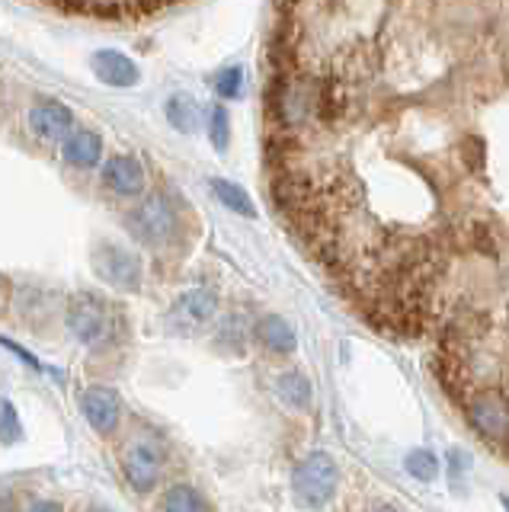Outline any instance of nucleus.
I'll return each instance as SVG.
<instances>
[{"mask_svg": "<svg viewBox=\"0 0 509 512\" xmlns=\"http://www.w3.org/2000/svg\"><path fill=\"white\" fill-rule=\"evenodd\" d=\"M122 228L135 244L148 250H164L183 234V215L177 202L170 199V192L154 189L122 215Z\"/></svg>", "mask_w": 509, "mask_h": 512, "instance_id": "obj_1", "label": "nucleus"}, {"mask_svg": "<svg viewBox=\"0 0 509 512\" xmlns=\"http://www.w3.org/2000/svg\"><path fill=\"white\" fill-rule=\"evenodd\" d=\"M65 324H68L74 340L87 349H93V352L113 349L119 343V333H122L119 311L103 295H93V292H77L74 298H68Z\"/></svg>", "mask_w": 509, "mask_h": 512, "instance_id": "obj_2", "label": "nucleus"}, {"mask_svg": "<svg viewBox=\"0 0 509 512\" xmlns=\"http://www.w3.org/2000/svg\"><path fill=\"white\" fill-rule=\"evenodd\" d=\"M167 461H170L167 442L157 432H135L132 439L122 442L119 471L135 493H154L164 480Z\"/></svg>", "mask_w": 509, "mask_h": 512, "instance_id": "obj_3", "label": "nucleus"}, {"mask_svg": "<svg viewBox=\"0 0 509 512\" xmlns=\"http://www.w3.org/2000/svg\"><path fill=\"white\" fill-rule=\"evenodd\" d=\"M221 311V295L215 285H196L186 288L183 295L170 301V308L164 311V330L173 336H193L205 330Z\"/></svg>", "mask_w": 509, "mask_h": 512, "instance_id": "obj_4", "label": "nucleus"}, {"mask_svg": "<svg viewBox=\"0 0 509 512\" xmlns=\"http://www.w3.org/2000/svg\"><path fill=\"white\" fill-rule=\"evenodd\" d=\"M461 410H465L471 429L487 445H497V448L509 445V394L506 391L500 388L471 391Z\"/></svg>", "mask_w": 509, "mask_h": 512, "instance_id": "obj_5", "label": "nucleus"}, {"mask_svg": "<svg viewBox=\"0 0 509 512\" xmlns=\"http://www.w3.org/2000/svg\"><path fill=\"white\" fill-rule=\"evenodd\" d=\"M90 266L103 285L119 288V292H129V295H135L141 288V279H145L141 256L129 247L116 244V240H100L90 253Z\"/></svg>", "mask_w": 509, "mask_h": 512, "instance_id": "obj_6", "label": "nucleus"}, {"mask_svg": "<svg viewBox=\"0 0 509 512\" xmlns=\"http://www.w3.org/2000/svg\"><path fill=\"white\" fill-rule=\"evenodd\" d=\"M337 484H340V468L327 452H311L308 458H301L292 474V487L298 493V500L308 506H324L333 496V490H337Z\"/></svg>", "mask_w": 509, "mask_h": 512, "instance_id": "obj_7", "label": "nucleus"}, {"mask_svg": "<svg viewBox=\"0 0 509 512\" xmlns=\"http://www.w3.org/2000/svg\"><path fill=\"white\" fill-rule=\"evenodd\" d=\"M77 407H81L87 426L103 439H116V432L122 426V413L125 404L116 388H106V384H90L77 397Z\"/></svg>", "mask_w": 509, "mask_h": 512, "instance_id": "obj_8", "label": "nucleus"}, {"mask_svg": "<svg viewBox=\"0 0 509 512\" xmlns=\"http://www.w3.org/2000/svg\"><path fill=\"white\" fill-rule=\"evenodd\" d=\"M103 186L119 199H135L145 196L148 189V170L135 154H113L100 170Z\"/></svg>", "mask_w": 509, "mask_h": 512, "instance_id": "obj_9", "label": "nucleus"}, {"mask_svg": "<svg viewBox=\"0 0 509 512\" xmlns=\"http://www.w3.org/2000/svg\"><path fill=\"white\" fill-rule=\"evenodd\" d=\"M26 125L42 141H61L74 128V112L58 100H39L29 109Z\"/></svg>", "mask_w": 509, "mask_h": 512, "instance_id": "obj_10", "label": "nucleus"}, {"mask_svg": "<svg viewBox=\"0 0 509 512\" xmlns=\"http://www.w3.org/2000/svg\"><path fill=\"white\" fill-rule=\"evenodd\" d=\"M93 74H97L106 87H122L129 90L141 80V71L138 64L119 52V48H100V52H93Z\"/></svg>", "mask_w": 509, "mask_h": 512, "instance_id": "obj_11", "label": "nucleus"}, {"mask_svg": "<svg viewBox=\"0 0 509 512\" xmlns=\"http://www.w3.org/2000/svg\"><path fill=\"white\" fill-rule=\"evenodd\" d=\"M61 157H65V164H71L77 170L100 167V160H103V135L93 132V128H71V132L61 138Z\"/></svg>", "mask_w": 509, "mask_h": 512, "instance_id": "obj_12", "label": "nucleus"}, {"mask_svg": "<svg viewBox=\"0 0 509 512\" xmlns=\"http://www.w3.org/2000/svg\"><path fill=\"white\" fill-rule=\"evenodd\" d=\"M253 340L266 352H273V356H292L298 349V336L282 314H263L257 324H253Z\"/></svg>", "mask_w": 509, "mask_h": 512, "instance_id": "obj_13", "label": "nucleus"}, {"mask_svg": "<svg viewBox=\"0 0 509 512\" xmlns=\"http://www.w3.org/2000/svg\"><path fill=\"white\" fill-rule=\"evenodd\" d=\"M250 340H253V324H247L244 314L231 311V314H225L218 320L212 346L221 352V356H244Z\"/></svg>", "mask_w": 509, "mask_h": 512, "instance_id": "obj_14", "label": "nucleus"}, {"mask_svg": "<svg viewBox=\"0 0 509 512\" xmlns=\"http://www.w3.org/2000/svg\"><path fill=\"white\" fill-rule=\"evenodd\" d=\"M55 301H58V295L45 292V288H39V285L17 288V311H20V317L26 320V324H33V327H36V317H42V327L49 324L52 314L58 311Z\"/></svg>", "mask_w": 509, "mask_h": 512, "instance_id": "obj_15", "label": "nucleus"}, {"mask_svg": "<svg viewBox=\"0 0 509 512\" xmlns=\"http://www.w3.org/2000/svg\"><path fill=\"white\" fill-rule=\"evenodd\" d=\"M276 394L289 410H308L314 400L311 381H308V375H301L298 368H289V372H282L276 378Z\"/></svg>", "mask_w": 509, "mask_h": 512, "instance_id": "obj_16", "label": "nucleus"}, {"mask_svg": "<svg viewBox=\"0 0 509 512\" xmlns=\"http://www.w3.org/2000/svg\"><path fill=\"white\" fill-rule=\"evenodd\" d=\"M209 189H212V196L221 202V208H228V212L241 215V218H257V205H253L250 192L244 186L225 180V176H215V180H209Z\"/></svg>", "mask_w": 509, "mask_h": 512, "instance_id": "obj_17", "label": "nucleus"}, {"mask_svg": "<svg viewBox=\"0 0 509 512\" xmlns=\"http://www.w3.org/2000/svg\"><path fill=\"white\" fill-rule=\"evenodd\" d=\"M164 112H167V119H170L173 128H177V132L193 135L199 119H202V103H196L193 96H186V93H177V96H170V100H167Z\"/></svg>", "mask_w": 509, "mask_h": 512, "instance_id": "obj_18", "label": "nucleus"}, {"mask_svg": "<svg viewBox=\"0 0 509 512\" xmlns=\"http://www.w3.org/2000/svg\"><path fill=\"white\" fill-rule=\"evenodd\" d=\"M157 509H170V512H196V509H212V503L205 500L202 490L193 484H170L164 496L157 500Z\"/></svg>", "mask_w": 509, "mask_h": 512, "instance_id": "obj_19", "label": "nucleus"}, {"mask_svg": "<svg viewBox=\"0 0 509 512\" xmlns=\"http://www.w3.org/2000/svg\"><path fill=\"white\" fill-rule=\"evenodd\" d=\"M209 141L218 154H225L231 148V112H228V106L209 109Z\"/></svg>", "mask_w": 509, "mask_h": 512, "instance_id": "obj_20", "label": "nucleus"}, {"mask_svg": "<svg viewBox=\"0 0 509 512\" xmlns=\"http://www.w3.org/2000/svg\"><path fill=\"white\" fill-rule=\"evenodd\" d=\"M23 439V423H20V410L10 397H0V442L4 445H17Z\"/></svg>", "mask_w": 509, "mask_h": 512, "instance_id": "obj_21", "label": "nucleus"}, {"mask_svg": "<svg viewBox=\"0 0 509 512\" xmlns=\"http://www.w3.org/2000/svg\"><path fill=\"white\" fill-rule=\"evenodd\" d=\"M404 468H407L410 477H417V480H423V484H429V480H436V474H439V461H436L433 452L417 448V452H410L404 458Z\"/></svg>", "mask_w": 509, "mask_h": 512, "instance_id": "obj_22", "label": "nucleus"}, {"mask_svg": "<svg viewBox=\"0 0 509 512\" xmlns=\"http://www.w3.org/2000/svg\"><path fill=\"white\" fill-rule=\"evenodd\" d=\"M244 68L241 64H231V68L218 71L215 77V93L221 96V100H237V96H244Z\"/></svg>", "mask_w": 509, "mask_h": 512, "instance_id": "obj_23", "label": "nucleus"}, {"mask_svg": "<svg viewBox=\"0 0 509 512\" xmlns=\"http://www.w3.org/2000/svg\"><path fill=\"white\" fill-rule=\"evenodd\" d=\"M0 346H4L7 352H13V356L17 359H23L29 368H33V372H39V375H52V378H61V372L58 368H52L49 362H42L33 349H26L23 343H17V340H10V336H0Z\"/></svg>", "mask_w": 509, "mask_h": 512, "instance_id": "obj_24", "label": "nucleus"}, {"mask_svg": "<svg viewBox=\"0 0 509 512\" xmlns=\"http://www.w3.org/2000/svg\"><path fill=\"white\" fill-rule=\"evenodd\" d=\"M449 464H452V484L458 487V480L468 474V464H471V458H468V452H458V448H452L449 452Z\"/></svg>", "mask_w": 509, "mask_h": 512, "instance_id": "obj_25", "label": "nucleus"}, {"mask_svg": "<svg viewBox=\"0 0 509 512\" xmlns=\"http://www.w3.org/2000/svg\"><path fill=\"white\" fill-rule=\"evenodd\" d=\"M468 240H471V244H474L477 250H481V253L493 250V244H490V231L484 228V224H474L471 234H468Z\"/></svg>", "mask_w": 509, "mask_h": 512, "instance_id": "obj_26", "label": "nucleus"}, {"mask_svg": "<svg viewBox=\"0 0 509 512\" xmlns=\"http://www.w3.org/2000/svg\"><path fill=\"white\" fill-rule=\"evenodd\" d=\"M10 279L4 276V272H0V308H7V301H10Z\"/></svg>", "mask_w": 509, "mask_h": 512, "instance_id": "obj_27", "label": "nucleus"}, {"mask_svg": "<svg viewBox=\"0 0 509 512\" xmlns=\"http://www.w3.org/2000/svg\"><path fill=\"white\" fill-rule=\"evenodd\" d=\"M29 509H52V512H58L61 509V503H52V500H36V503H29Z\"/></svg>", "mask_w": 509, "mask_h": 512, "instance_id": "obj_28", "label": "nucleus"}]
</instances>
